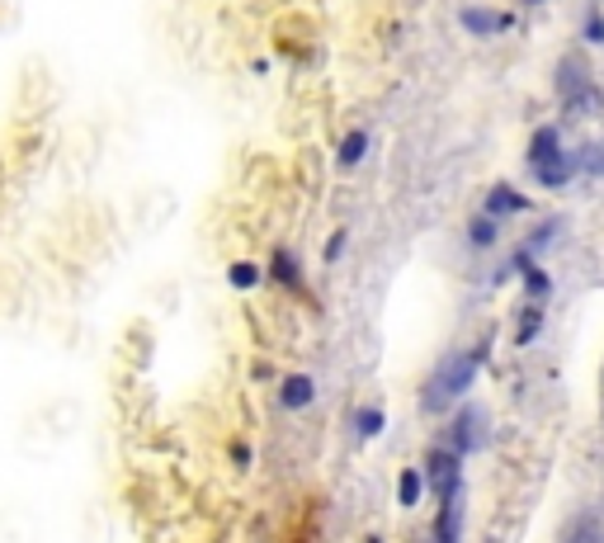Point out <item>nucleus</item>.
I'll return each mask as SVG.
<instances>
[{"label":"nucleus","mask_w":604,"mask_h":543,"mask_svg":"<svg viewBox=\"0 0 604 543\" xmlns=\"http://www.w3.org/2000/svg\"><path fill=\"white\" fill-rule=\"evenodd\" d=\"M345 251H350V227H336V232L326 237V246H322V265H340Z\"/></svg>","instance_id":"14"},{"label":"nucleus","mask_w":604,"mask_h":543,"mask_svg":"<svg viewBox=\"0 0 604 543\" xmlns=\"http://www.w3.org/2000/svg\"><path fill=\"white\" fill-rule=\"evenodd\" d=\"M364 543H383V539H373V534H369V539H364Z\"/></svg>","instance_id":"20"},{"label":"nucleus","mask_w":604,"mask_h":543,"mask_svg":"<svg viewBox=\"0 0 604 543\" xmlns=\"http://www.w3.org/2000/svg\"><path fill=\"white\" fill-rule=\"evenodd\" d=\"M529 5H539V0H529Z\"/></svg>","instance_id":"21"},{"label":"nucleus","mask_w":604,"mask_h":543,"mask_svg":"<svg viewBox=\"0 0 604 543\" xmlns=\"http://www.w3.org/2000/svg\"><path fill=\"white\" fill-rule=\"evenodd\" d=\"M482 369V350H458V354H444L439 369L430 374L425 383V411H449L458 397L472 388V378H478Z\"/></svg>","instance_id":"1"},{"label":"nucleus","mask_w":604,"mask_h":543,"mask_svg":"<svg viewBox=\"0 0 604 543\" xmlns=\"http://www.w3.org/2000/svg\"><path fill=\"white\" fill-rule=\"evenodd\" d=\"M482 445V411L478 407H463L458 411V421L449 425V449L454 454H468Z\"/></svg>","instance_id":"8"},{"label":"nucleus","mask_w":604,"mask_h":543,"mask_svg":"<svg viewBox=\"0 0 604 543\" xmlns=\"http://www.w3.org/2000/svg\"><path fill=\"white\" fill-rule=\"evenodd\" d=\"M369 152H373V133L369 128H350V133H340L336 142V170L340 176H350V170H359L369 161Z\"/></svg>","instance_id":"7"},{"label":"nucleus","mask_w":604,"mask_h":543,"mask_svg":"<svg viewBox=\"0 0 604 543\" xmlns=\"http://www.w3.org/2000/svg\"><path fill=\"white\" fill-rule=\"evenodd\" d=\"M275 402H279L283 417H302V411H312L316 407V378L307 374V369H293V374H283Z\"/></svg>","instance_id":"5"},{"label":"nucleus","mask_w":604,"mask_h":543,"mask_svg":"<svg viewBox=\"0 0 604 543\" xmlns=\"http://www.w3.org/2000/svg\"><path fill=\"white\" fill-rule=\"evenodd\" d=\"M524 289L534 293V298H548V275H543V269H534V261L524 265Z\"/></svg>","instance_id":"17"},{"label":"nucleus","mask_w":604,"mask_h":543,"mask_svg":"<svg viewBox=\"0 0 604 543\" xmlns=\"http://www.w3.org/2000/svg\"><path fill=\"white\" fill-rule=\"evenodd\" d=\"M232 463H237V473H246V468H251V445H246V439H232Z\"/></svg>","instance_id":"19"},{"label":"nucleus","mask_w":604,"mask_h":543,"mask_svg":"<svg viewBox=\"0 0 604 543\" xmlns=\"http://www.w3.org/2000/svg\"><path fill=\"white\" fill-rule=\"evenodd\" d=\"M265 283V265L251 261V255H237L232 265H227V289L232 293H255Z\"/></svg>","instance_id":"9"},{"label":"nucleus","mask_w":604,"mask_h":543,"mask_svg":"<svg viewBox=\"0 0 604 543\" xmlns=\"http://www.w3.org/2000/svg\"><path fill=\"white\" fill-rule=\"evenodd\" d=\"M529 166H534L539 184H548V190H557V184L571 180V161L563 152L557 128H539V133H534V142H529Z\"/></svg>","instance_id":"2"},{"label":"nucleus","mask_w":604,"mask_h":543,"mask_svg":"<svg viewBox=\"0 0 604 543\" xmlns=\"http://www.w3.org/2000/svg\"><path fill=\"white\" fill-rule=\"evenodd\" d=\"M265 283H275V289L302 298L307 293V275H302V255L293 246H275L265 261Z\"/></svg>","instance_id":"4"},{"label":"nucleus","mask_w":604,"mask_h":543,"mask_svg":"<svg viewBox=\"0 0 604 543\" xmlns=\"http://www.w3.org/2000/svg\"><path fill=\"white\" fill-rule=\"evenodd\" d=\"M577 166L585 170V176H604V142H591V147H581Z\"/></svg>","instance_id":"15"},{"label":"nucleus","mask_w":604,"mask_h":543,"mask_svg":"<svg viewBox=\"0 0 604 543\" xmlns=\"http://www.w3.org/2000/svg\"><path fill=\"white\" fill-rule=\"evenodd\" d=\"M458 24H463L468 34H478V38H492V34H506V28H515V14L486 10V5H463V10H458Z\"/></svg>","instance_id":"6"},{"label":"nucleus","mask_w":604,"mask_h":543,"mask_svg":"<svg viewBox=\"0 0 604 543\" xmlns=\"http://www.w3.org/2000/svg\"><path fill=\"white\" fill-rule=\"evenodd\" d=\"M496 232H500V222L492 218V213H478V218L468 222V241H472V246H478V251H486V246H492V241H496Z\"/></svg>","instance_id":"13"},{"label":"nucleus","mask_w":604,"mask_h":543,"mask_svg":"<svg viewBox=\"0 0 604 543\" xmlns=\"http://www.w3.org/2000/svg\"><path fill=\"white\" fill-rule=\"evenodd\" d=\"M567 543H604V534H600L595 520H577V524L567 530Z\"/></svg>","instance_id":"16"},{"label":"nucleus","mask_w":604,"mask_h":543,"mask_svg":"<svg viewBox=\"0 0 604 543\" xmlns=\"http://www.w3.org/2000/svg\"><path fill=\"white\" fill-rule=\"evenodd\" d=\"M534 336H539V307H524V317H520V331H515V340H520V346H529Z\"/></svg>","instance_id":"18"},{"label":"nucleus","mask_w":604,"mask_h":543,"mask_svg":"<svg viewBox=\"0 0 604 543\" xmlns=\"http://www.w3.org/2000/svg\"><path fill=\"white\" fill-rule=\"evenodd\" d=\"M529 204H524V194L520 190H510V184H492V194H486V213L500 222L506 213H524Z\"/></svg>","instance_id":"10"},{"label":"nucleus","mask_w":604,"mask_h":543,"mask_svg":"<svg viewBox=\"0 0 604 543\" xmlns=\"http://www.w3.org/2000/svg\"><path fill=\"white\" fill-rule=\"evenodd\" d=\"M383 425H387V411H383L378 402H369V407H359V411H354V439H359V445L378 439V435H383Z\"/></svg>","instance_id":"11"},{"label":"nucleus","mask_w":604,"mask_h":543,"mask_svg":"<svg viewBox=\"0 0 604 543\" xmlns=\"http://www.w3.org/2000/svg\"><path fill=\"white\" fill-rule=\"evenodd\" d=\"M421 473H425V482L439 492V502H444V496L463 492V454H454L449 445L430 449V459H425Z\"/></svg>","instance_id":"3"},{"label":"nucleus","mask_w":604,"mask_h":543,"mask_svg":"<svg viewBox=\"0 0 604 543\" xmlns=\"http://www.w3.org/2000/svg\"><path fill=\"white\" fill-rule=\"evenodd\" d=\"M421 496H425V473H421V468H401V478H397V506L401 510H415V506H421Z\"/></svg>","instance_id":"12"}]
</instances>
